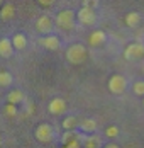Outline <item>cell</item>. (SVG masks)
Wrapping results in <instances>:
<instances>
[{"label":"cell","mask_w":144,"mask_h":148,"mask_svg":"<svg viewBox=\"0 0 144 148\" xmlns=\"http://www.w3.org/2000/svg\"><path fill=\"white\" fill-rule=\"evenodd\" d=\"M12 45H14V49H26L27 48V38H26V34H22V32H15L14 36H12Z\"/></svg>","instance_id":"cell-13"},{"label":"cell","mask_w":144,"mask_h":148,"mask_svg":"<svg viewBox=\"0 0 144 148\" xmlns=\"http://www.w3.org/2000/svg\"><path fill=\"white\" fill-rule=\"evenodd\" d=\"M76 19L80 24L83 26H93L97 22V12L95 9H90V7H82L76 14Z\"/></svg>","instance_id":"cell-4"},{"label":"cell","mask_w":144,"mask_h":148,"mask_svg":"<svg viewBox=\"0 0 144 148\" xmlns=\"http://www.w3.org/2000/svg\"><path fill=\"white\" fill-rule=\"evenodd\" d=\"M100 3V0H83V7H90V9H97Z\"/></svg>","instance_id":"cell-23"},{"label":"cell","mask_w":144,"mask_h":148,"mask_svg":"<svg viewBox=\"0 0 144 148\" xmlns=\"http://www.w3.org/2000/svg\"><path fill=\"white\" fill-rule=\"evenodd\" d=\"M14 45H12V39L9 38H2L0 39V56L2 58H10L14 55Z\"/></svg>","instance_id":"cell-11"},{"label":"cell","mask_w":144,"mask_h":148,"mask_svg":"<svg viewBox=\"0 0 144 148\" xmlns=\"http://www.w3.org/2000/svg\"><path fill=\"white\" fill-rule=\"evenodd\" d=\"M126 89H127V78L126 77H122V75H119V73H115L110 77V80H109V90L114 95L124 94Z\"/></svg>","instance_id":"cell-3"},{"label":"cell","mask_w":144,"mask_h":148,"mask_svg":"<svg viewBox=\"0 0 144 148\" xmlns=\"http://www.w3.org/2000/svg\"><path fill=\"white\" fill-rule=\"evenodd\" d=\"M49 112L54 114V116H61V114H65V112H66V102H65V99H61V97H54V99L49 102Z\"/></svg>","instance_id":"cell-8"},{"label":"cell","mask_w":144,"mask_h":148,"mask_svg":"<svg viewBox=\"0 0 144 148\" xmlns=\"http://www.w3.org/2000/svg\"><path fill=\"white\" fill-rule=\"evenodd\" d=\"M54 136V131H53V126L48 124V123H43L36 128V138L41 141V143H49Z\"/></svg>","instance_id":"cell-5"},{"label":"cell","mask_w":144,"mask_h":148,"mask_svg":"<svg viewBox=\"0 0 144 148\" xmlns=\"http://www.w3.org/2000/svg\"><path fill=\"white\" fill-rule=\"evenodd\" d=\"M54 22H56V26L59 29L71 31L75 27V12H73L71 9H65V10H61V12L56 14Z\"/></svg>","instance_id":"cell-2"},{"label":"cell","mask_w":144,"mask_h":148,"mask_svg":"<svg viewBox=\"0 0 144 148\" xmlns=\"http://www.w3.org/2000/svg\"><path fill=\"white\" fill-rule=\"evenodd\" d=\"M78 126H80V121H78V118H75V116H68V118H65V121H63V128L66 131H75Z\"/></svg>","instance_id":"cell-18"},{"label":"cell","mask_w":144,"mask_h":148,"mask_svg":"<svg viewBox=\"0 0 144 148\" xmlns=\"http://www.w3.org/2000/svg\"><path fill=\"white\" fill-rule=\"evenodd\" d=\"M15 15V7L12 3H3L2 5V9H0V19L2 21H10V19H14Z\"/></svg>","instance_id":"cell-15"},{"label":"cell","mask_w":144,"mask_h":148,"mask_svg":"<svg viewBox=\"0 0 144 148\" xmlns=\"http://www.w3.org/2000/svg\"><path fill=\"white\" fill-rule=\"evenodd\" d=\"M24 99H26V95H24V92L22 90H19V89H15V90H10L9 94H7V102H10V104H20V102H24Z\"/></svg>","instance_id":"cell-16"},{"label":"cell","mask_w":144,"mask_h":148,"mask_svg":"<svg viewBox=\"0 0 144 148\" xmlns=\"http://www.w3.org/2000/svg\"><path fill=\"white\" fill-rule=\"evenodd\" d=\"M86 56H88V49L82 43H75V45L68 46V49H66V60L71 65H82V63H85Z\"/></svg>","instance_id":"cell-1"},{"label":"cell","mask_w":144,"mask_h":148,"mask_svg":"<svg viewBox=\"0 0 144 148\" xmlns=\"http://www.w3.org/2000/svg\"><path fill=\"white\" fill-rule=\"evenodd\" d=\"M132 92L139 97H144V80H137L132 84Z\"/></svg>","instance_id":"cell-20"},{"label":"cell","mask_w":144,"mask_h":148,"mask_svg":"<svg viewBox=\"0 0 144 148\" xmlns=\"http://www.w3.org/2000/svg\"><path fill=\"white\" fill-rule=\"evenodd\" d=\"M3 114H5L7 118H15V116H17V106L9 102L5 107H3Z\"/></svg>","instance_id":"cell-21"},{"label":"cell","mask_w":144,"mask_h":148,"mask_svg":"<svg viewBox=\"0 0 144 148\" xmlns=\"http://www.w3.org/2000/svg\"><path fill=\"white\" fill-rule=\"evenodd\" d=\"M143 104H144V97H143Z\"/></svg>","instance_id":"cell-27"},{"label":"cell","mask_w":144,"mask_h":148,"mask_svg":"<svg viewBox=\"0 0 144 148\" xmlns=\"http://www.w3.org/2000/svg\"><path fill=\"white\" fill-rule=\"evenodd\" d=\"M144 56V46L141 43H130L124 49V58L126 60H139Z\"/></svg>","instance_id":"cell-6"},{"label":"cell","mask_w":144,"mask_h":148,"mask_svg":"<svg viewBox=\"0 0 144 148\" xmlns=\"http://www.w3.org/2000/svg\"><path fill=\"white\" fill-rule=\"evenodd\" d=\"M82 147L83 148H100L102 147V138L97 134H88L83 136V141H82Z\"/></svg>","instance_id":"cell-12"},{"label":"cell","mask_w":144,"mask_h":148,"mask_svg":"<svg viewBox=\"0 0 144 148\" xmlns=\"http://www.w3.org/2000/svg\"><path fill=\"white\" fill-rule=\"evenodd\" d=\"M126 21V26L127 27H137L139 22H141V14L139 12H129V14L124 17Z\"/></svg>","instance_id":"cell-17"},{"label":"cell","mask_w":144,"mask_h":148,"mask_svg":"<svg viewBox=\"0 0 144 148\" xmlns=\"http://www.w3.org/2000/svg\"><path fill=\"white\" fill-rule=\"evenodd\" d=\"M107 41V34L103 32L102 29H97L93 31L90 36H88V45L93 46V48H97V46H102L103 43Z\"/></svg>","instance_id":"cell-10"},{"label":"cell","mask_w":144,"mask_h":148,"mask_svg":"<svg viewBox=\"0 0 144 148\" xmlns=\"http://www.w3.org/2000/svg\"><path fill=\"white\" fill-rule=\"evenodd\" d=\"M105 136L107 138H117L119 136V128L117 126H107L105 128Z\"/></svg>","instance_id":"cell-22"},{"label":"cell","mask_w":144,"mask_h":148,"mask_svg":"<svg viewBox=\"0 0 144 148\" xmlns=\"http://www.w3.org/2000/svg\"><path fill=\"white\" fill-rule=\"evenodd\" d=\"M53 27H54V22H53V19L49 15L37 17V21H36V29H37V32H41V34H51Z\"/></svg>","instance_id":"cell-7"},{"label":"cell","mask_w":144,"mask_h":148,"mask_svg":"<svg viewBox=\"0 0 144 148\" xmlns=\"http://www.w3.org/2000/svg\"><path fill=\"white\" fill-rule=\"evenodd\" d=\"M105 148H120V147H119V145H115V143H107Z\"/></svg>","instance_id":"cell-25"},{"label":"cell","mask_w":144,"mask_h":148,"mask_svg":"<svg viewBox=\"0 0 144 148\" xmlns=\"http://www.w3.org/2000/svg\"><path fill=\"white\" fill-rule=\"evenodd\" d=\"M12 82H14V78H12V75L9 72H0V87L7 89V87L12 85Z\"/></svg>","instance_id":"cell-19"},{"label":"cell","mask_w":144,"mask_h":148,"mask_svg":"<svg viewBox=\"0 0 144 148\" xmlns=\"http://www.w3.org/2000/svg\"><path fill=\"white\" fill-rule=\"evenodd\" d=\"M37 2H39V5H43V7H51V5H54L56 0H37Z\"/></svg>","instance_id":"cell-24"},{"label":"cell","mask_w":144,"mask_h":148,"mask_svg":"<svg viewBox=\"0 0 144 148\" xmlns=\"http://www.w3.org/2000/svg\"><path fill=\"white\" fill-rule=\"evenodd\" d=\"M2 5H3V3H2V0H0V9H2Z\"/></svg>","instance_id":"cell-26"},{"label":"cell","mask_w":144,"mask_h":148,"mask_svg":"<svg viewBox=\"0 0 144 148\" xmlns=\"http://www.w3.org/2000/svg\"><path fill=\"white\" fill-rule=\"evenodd\" d=\"M80 130L85 131V133H88V134L95 133V131H97V121H95V119H90V118L82 119V121H80Z\"/></svg>","instance_id":"cell-14"},{"label":"cell","mask_w":144,"mask_h":148,"mask_svg":"<svg viewBox=\"0 0 144 148\" xmlns=\"http://www.w3.org/2000/svg\"><path fill=\"white\" fill-rule=\"evenodd\" d=\"M41 45H43L46 49H49V51H58L59 46H61V41H59L58 36L49 34V36H43V38H41Z\"/></svg>","instance_id":"cell-9"}]
</instances>
